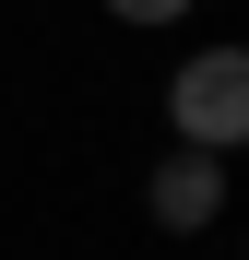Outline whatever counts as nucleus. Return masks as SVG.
I'll list each match as a JSON object with an SVG mask.
<instances>
[{"mask_svg": "<svg viewBox=\"0 0 249 260\" xmlns=\"http://www.w3.org/2000/svg\"><path fill=\"white\" fill-rule=\"evenodd\" d=\"M166 130L190 154H237L249 142V48H202L166 71Z\"/></svg>", "mask_w": 249, "mask_h": 260, "instance_id": "obj_1", "label": "nucleus"}, {"mask_svg": "<svg viewBox=\"0 0 249 260\" xmlns=\"http://www.w3.org/2000/svg\"><path fill=\"white\" fill-rule=\"evenodd\" d=\"M107 12H119V24H178L190 0H107Z\"/></svg>", "mask_w": 249, "mask_h": 260, "instance_id": "obj_3", "label": "nucleus"}, {"mask_svg": "<svg viewBox=\"0 0 249 260\" xmlns=\"http://www.w3.org/2000/svg\"><path fill=\"white\" fill-rule=\"evenodd\" d=\"M143 213H154V225H166V237H190V225H214V213H226V166L178 142V154H166V166H154V189H143Z\"/></svg>", "mask_w": 249, "mask_h": 260, "instance_id": "obj_2", "label": "nucleus"}]
</instances>
